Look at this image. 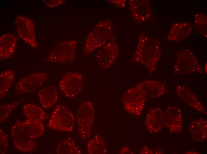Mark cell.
<instances>
[{"label":"cell","instance_id":"obj_1","mask_svg":"<svg viewBox=\"0 0 207 154\" xmlns=\"http://www.w3.org/2000/svg\"><path fill=\"white\" fill-rule=\"evenodd\" d=\"M161 53V44L158 39L142 33L138 39L137 48L132 58L134 63L139 64L152 74L157 68Z\"/></svg>","mask_w":207,"mask_h":154},{"label":"cell","instance_id":"obj_2","mask_svg":"<svg viewBox=\"0 0 207 154\" xmlns=\"http://www.w3.org/2000/svg\"><path fill=\"white\" fill-rule=\"evenodd\" d=\"M113 29V24L110 20H104L99 22L85 41L84 54L88 55L107 43L112 35Z\"/></svg>","mask_w":207,"mask_h":154},{"label":"cell","instance_id":"obj_3","mask_svg":"<svg viewBox=\"0 0 207 154\" xmlns=\"http://www.w3.org/2000/svg\"><path fill=\"white\" fill-rule=\"evenodd\" d=\"M203 74L198 59L189 50L182 49L178 52L173 71L175 76H183L193 73Z\"/></svg>","mask_w":207,"mask_h":154},{"label":"cell","instance_id":"obj_4","mask_svg":"<svg viewBox=\"0 0 207 154\" xmlns=\"http://www.w3.org/2000/svg\"><path fill=\"white\" fill-rule=\"evenodd\" d=\"M94 115V105L91 101H85L80 105L76 120L79 134L84 140L88 139L90 137Z\"/></svg>","mask_w":207,"mask_h":154},{"label":"cell","instance_id":"obj_5","mask_svg":"<svg viewBox=\"0 0 207 154\" xmlns=\"http://www.w3.org/2000/svg\"><path fill=\"white\" fill-rule=\"evenodd\" d=\"M75 118L66 107L59 105L55 108L48 121V126L52 129L63 132H71L73 129Z\"/></svg>","mask_w":207,"mask_h":154},{"label":"cell","instance_id":"obj_6","mask_svg":"<svg viewBox=\"0 0 207 154\" xmlns=\"http://www.w3.org/2000/svg\"><path fill=\"white\" fill-rule=\"evenodd\" d=\"M76 48V41L75 39L62 42L52 49L46 60L58 63L73 61L75 59Z\"/></svg>","mask_w":207,"mask_h":154},{"label":"cell","instance_id":"obj_7","mask_svg":"<svg viewBox=\"0 0 207 154\" xmlns=\"http://www.w3.org/2000/svg\"><path fill=\"white\" fill-rule=\"evenodd\" d=\"M122 100L125 110L137 116L142 114L146 101V97L135 86L126 91L122 95Z\"/></svg>","mask_w":207,"mask_h":154},{"label":"cell","instance_id":"obj_8","mask_svg":"<svg viewBox=\"0 0 207 154\" xmlns=\"http://www.w3.org/2000/svg\"><path fill=\"white\" fill-rule=\"evenodd\" d=\"M10 133L14 146L20 151L25 153H31L35 150L36 142L27 135L22 122L19 119L16 120L11 127Z\"/></svg>","mask_w":207,"mask_h":154},{"label":"cell","instance_id":"obj_9","mask_svg":"<svg viewBox=\"0 0 207 154\" xmlns=\"http://www.w3.org/2000/svg\"><path fill=\"white\" fill-rule=\"evenodd\" d=\"M119 53L118 45L115 40L106 43L100 48L96 53L99 66L103 69L109 68L115 62Z\"/></svg>","mask_w":207,"mask_h":154},{"label":"cell","instance_id":"obj_10","mask_svg":"<svg viewBox=\"0 0 207 154\" xmlns=\"http://www.w3.org/2000/svg\"><path fill=\"white\" fill-rule=\"evenodd\" d=\"M15 23L20 37L32 48H37L35 26L32 21L26 17L19 15L16 17Z\"/></svg>","mask_w":207,"mask_h":154},{"label":"cell","instance_id":"obj_11","mask_svg":"<svg viewBox=\"0 0 207 154\" xmlns=\"http://www.w3.org/2000/svg\"><path fill=\"white\" fill-rule=\"evenodd\" d=\"M47 74L44 72H37L27 76L19 81L15 87V94L23 95L33 92L46 81Z\"/></svg>","mask_w":207,"mask_h":154},{"label":"cell","instance_id":"obj_12","mask_svg":"<svg viewBox=\"0 0 207 154\" xmlns=\"http://www.w3.org/2000/svg\"><path fill=\"white\" fill-rule=\"evenodd\" d=\"M83 84L81 75L78 73L70 72L65 74L59 83V88L67 97H75L81 90Z\"/></svg>","mask_w":207,"mask_h":154},{"label":"cell","instance_id":"obj_13","mask_svg":"<svg viewBox=\"0 0 207 154\" xmlns=\"http://www.w3.org/2000/svg\"><path fill=\"white\" fill-rule=\"evenodd\" d=\"M164 124L172 133L178 134L183 131L181 110L174 105L169 106L163 113Z\"/></svg>","mask_w":207,"mask_h":154},{"label":"cell","instance_id":"obj_14","mask_svg":"<svg viewBox=\"0 0 207 154\" xmlns=\"http://www.w3.org/2000/svg\"><path fill=\"white\" fill-rule=\"evenodd\" d=\"M128 7L134 21L137 23H143L151 16L150 4L147 0H130Z\"/></svg>","mask_w":207,"mask_h":154},{"label":"cell","instance_id":"obj_15","mask_svg":"<svg viewBox=\"0 0 207 154\" xmlns=\"http://www.w3.org/2000/svg\"><path fill=\"white\" fill-rule=\"evenodd\" d=\"M146 96L151 99L161 97L166 92L164 83L153 80H146L137 84L135 86Z\"/></svg>","mask_w":207,"mask_h":154},{"label":"cell","instance_id":"obj_16","mask_svg":"<svg viewBox=\"0 0 207 154\" xmlns=\"http://www.w3.org/2000/svg\"><path fill=\"white\" fill-rule=\"evenodd\" d=\"M176 94L184 102L200 113L206 114L207 111L196 95L189 88L178 84L175 86Z\"/></svg>","mask_w":207,"mask_h":154},{"label":"cell","instance_id":"obj_17","mask_svg":"<svg viewBox=\"0 0 207 154\" xmlns=\"http://www.w3.org/2000/svg\"><path fill=\"white\" fill-rule=\"evenodd\" d=\"M146 128L150 134L156 133L164 126L163 113L159 108L154 107L148 112L145 121Z\"/></svg>","mask_w":207,"mask_h":154},{"label":"cell","instance_id":"obj_18","mask_svg":"<svg viewBox=\"0 0 207 154\" xmlns=\"http://www.w3.org/2000/svg\"><path fill=\"white\" fill-rule=\"evenodd\" d=\"M192 30L191 24L186 22H178L173 24L167 36L168 40L180 41L187 38Z\"/></svg>","mask_w":207,"mask_h":154},{"label":"cell","instance_id":"obj_19","mask_svg":"<svg viewBox=\"0 0 207 154\" xmlns=\"http://www.w3.org/2000/svg\"><path fill=\"white\" fill-rule=\"evenodd\" d=\"M17 39L14 35L6 33L0 37V59L11 57L14 54L16 48Z\"/></svg>","mask_w":207,"mask_h":154},{"label":"cell","instance_id":"obj_20","mask_svg":"<svg viewBox=\"0 0 207 154\" xmlns=\"http://www.w3.org/2000/svg\"><path fill=\"white\" fill-rule=\"evenodd\" d=\"M189 130L192 138L195 141L203 142L207 138V121L206 119H196L190 123Z\"/></svg>","mask_w":207,"mask_h":154},{"label":"cell","instance_id":"obj_21","mask_svg":"<svg viewBox=\"0 0 207 154\" xmlns=\"http://www.w3.org/2000/svg\"><path fill=\"white\" fill-rule=\"evenodd\" d=\"M38 96L40 104L45 108L53 107L56 104L58 93L55 87L50 86L43 87L39 92Z\"/></svg>","mask_w":207,"mask_h":154},{"label":"cell","instance_id":"obj_22","mask_svg":"<svg viewBox=\"0 0 207 154\" xmlns=\"http://www.w3.org/2000/svg\"><path fill=\"white\" fill-rule=\"evenodd\" d=\"M22 123L25 132L31 139L39 137L44 131V126L42 121L26 118Z\"/></svg>","mask_w":207,"mask_h":154},{"label":"cell","instance_id":"obj_23","mask_svg":"<svg viewBox=\"0 0 207 154\" xmlns=\"http://www.w3.org/2000/svg\"><path fill=\"white\" fill-rule=\"evenodd\" d=\"M87 148L89 154H105L108 152L107 145L104 138L96 135L87 143Z\"/></svg>","mask_w":207,"mask_h":154},{"label":"cell","instance_id":"obj_24","mask_svg":"<svg viewBox=\"0 0 207 154\" xmlns=\"http://www.w3.org/2000/svg\"><path fill=\"white\" fill-rule=\"evenodd\" d=\"M15 73L12 70H7L0 74V99H2L6 94L13 83Z\"/></svg>","mask_w":207,"mask_h":154},{"label":"cell","instance_id":"obj_25","mask_svg":"<svg viewBox=\"0 0 207 154\" xmlns=\"http://www.w3.org/2000/svg\"><path fill=\"white\" fill-rule=\"evenodd\" d=\"M24 113L26 118L42 121L46 117V114L43 109L32 104H27L23 106Z\"/></svg>","mask_w":207,"mask_h":154},{"label":"cell","instance_id":"obj_26","mask_svg":"<svg viewBox=\"0 0 207 154\" xmlns=\"http://www.w3.org/2000/svg\"><path fill=\"white\" fill-rule=\"evenodd\" d=\"M58 154H81V151L71 137L61 141L58 144L56 150Z\"/></svg>","mask_w":207,"mask_h":154},{"label":"cell","instance_id":"obj_27","mask_svg":"<svg viewBox=\"0 0 207 154\" xmlns=\"http://www.w3.org/2000/svg\"><path fill=\"white\" fill-rule=\"evenodd\" d=\"M207 16L205 14L200 13L196 14L194 23V27L196 31L200 34L206 37Z\"/></svg>","mask_w":207,"mask_h":154},{"label":"cell","instance_id":"obj_28","mask_svg":"<svg viewBox=\"0 0 207 154\" xmlns=\"http://www.w3.org/2000/svg\"><path fill=\"white\" fill-rule=\"evenodd\" d=\"M25 100L22 98L8 104L0 106V123L5 121L15 108L22 102Z\"/></svg>","mask_w":207,"mask_h":154},{"label":"cell","instance_id":"obj_29","mask_svg":"<svg viewBox=\"0 0 207 154\" xmlns=\"http://www.w3.org/2000/svg\"><path fill=\"white\" fill-rule=\"evenodd\" d=\"M8 138L7 133L0 128V153H5L8 148Z\"/></svg>","mask_w":207,"mask_h":154},{"label":"cell","instance_id":"obj_30","mask_svg":"<svg viewBox=\"0 0 207 154\" xmlns=\"http://www.w3.org/2000/svg\"><path fill=\"white\" fill-rule=\"evenodd\" d=\"M44 4L50 8L57 7L65 3L66 1L64 0H43Z\"/></svg>","mask_w":207,"mask_h":154},{"label":"cell","instance_id":"obj_31","mask_svg":"<svg viewBox=\"0 0 207 154\" xmlns=\"http://www.w3.org/2000/svg\"><path fill=\"white\" fill-rule=\"evenodd\" d=\"M107 1L120 8H124L126 3V0H109Z\"/></svg>","mask_w":207,"mask_h":154},{"label":"cell","instance_id":"obj_32","mask_svg":"<svg viewBox=\"0 0 207 154\" xmlns=\"http://www.w3.org/2000/svg\"><path fill=\"white\" fill-rule=\"evenodd\" d=\"M119 153L121 154L134 153L128 147L126 146H123L120 148Z\"/></svg>","mask_w":207,"mask_h":154},{"label":"cell","instance_id":"obj_33","mask_svg":"<svg viewBox=\"0 0 207 154\" xmlns=\"http://www.w3.org/2000/svg\"><path fill=\"white\" fill-rule=\"evenodd\" d=\"M139 154H153L154 152L149 149L146 146L143 147L140 150Z\"/></svg>","mask_w":207,"mask_h":154},{"label":"cell","instance_id":"obj_34","mask_svg":"<svg viewBox=\"0 0 207 154\" xmlns=\"http://www.w3.org/2000/svg\"><path fill=\"white\" fill-rule=\"evenodd\" d=\"M184 154H200L199 153V152H196L195 151H191V150H190V151H187Z\"/></svg>","mask_w":207,"mask_h":154},{"label":"cell","instance_id":"obj_35","mask_svg":"<svg viewBox=\"0 0 207 154\" xmlns=\"http://www.w3.org/2000/svg\"><path fill=\"white\" fill-rule=\"evenodd\" d=\"M155 154H163V152L160 149H157L156 150V151L154 153Z\"/></svg>","mask_w":207,"mask_h":154},{"label":"cell","instance_id":"obj_36","mask_svg":"<svg viewBox=\"0 0 207 154\" xmlns=\"http://www.w3.org/2000/svg\"><path fill=\"white\" fill-rule=\"evenodd\" d=\"M204 71L206 73H207V63L206 64L204 68Z\"/></svg>","mask_w":207,"mask_h":154}]
</instances>
